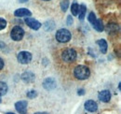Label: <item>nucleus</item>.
I'll list each match as a JSON object with an SVG mask.
<instances>
[{
    "label": "nucleus",
    "instance_id": "f257e3e1",
    "mask_svg": "<svg viewBox=\"0 0 121 114\" xmlns=\"http://www.w3.org/2000/svg\"><path fill=\"white\" fill-rule=\"evenodd\" d=\"M74 75L78 80H87L91 75V71L86 66H77L74 70Z\"/></svg>",
    "mask_w": 121,
    "mask_h": 114
},
{
    "label": "nucleus",
    "instance_id": "f03ea898",
    "mask_svg": "<svg viewBox=\"0 0 121 114\" xmlns=\"http://www.w3.org/2000/svg\"><path fill=\"white\" fill-rule=\"evenodd\" d=\"M55 38L57 39V41H59L60 43H65L68 42L70 39H71V33L69 30L64 28L59 29L57 32H56V35H55Z\"/></svg>",
    "mask_w": 121,
    "mask_h": 114
},
{
    "label": "nucleus",
    "instance_id": "7ed1b4c3",
    "mask_svg": "<svg viewBox=\"0 0 121 114\" xmlns=\"http://www.w3.org/2000/svg\"><path fill=\"white\" fill-rule=\"evenodd\" d=\"M76 52L74 49H66L61 52V59L66 63H73L76 59Z\"/></svg>",
    "mask_w": 121,
    "mask_h": 114
},
{
    "label": "nucleus",
    "instance_id": "20e7f679",
    "mask_svg": "<svg viewBox=\"0 0 121 114\" xmlns=\"http://www.w3.org/2000/svg\"><path fill=\"white\" fill-rule=\"evenodd\" d=\"M24 36V30L20 27V26H15L13 27L11 32H10V37L14 41H20L22 39Z\"/></svg>",
    "mask_w": 121,
    "mask_h": 114
},
{
    "label": "nucleus",
    "instance_id": "39448f33",
    "mask_svg": "<svg viewBox=\"0 0 121 114\" xmlns=\"http://www.w3.org/2000/svg\"><path fill=\"white\" fill-rule=\"evenodd\" d=\"M18 61L21 63V64H23V65H26V64H29L32 60V54H31L29 52H21L18 53Z\"/></svg>",
    "mask_w": 121,
    "mask_h": 114
},
{
    "label": "nucleus",
    "instance_id": "423d86ee",
    "mask_svg": "<svg viewBox=\"0 0 121 114\" xmlns=\"http://www.w3.org/2000/svg\"><path fill=\"white\" fill-rule=\"evenodd\" d=\"M27 101L25 100H22V101H18L15 103V109L20 114H26L27 112Z\"/></svg>",
    "mask_w": 121,
    "mask_h": 114
},
{
    "label": "nucleus",
    "instance_id": "0eeeda50",
    "mask_svg": "<svg viewBox=\"0 0 121 114\" xmlns=\"http://www.w3.org/2000/svg\"><path fill=\"white\" fill-rule=\"evenodd\" d=\"M24 21H25V24H26L31 29H33V30H38V29L41 27V24H40L38 21L35 20L34 18L27 17V18H25Z\"/></svg>",
    "mask_w": 121,
    "mask_h": 114
},
{
    "label": "nucleus",
    "instance_id": "6e6552de",
    "mask_svg": "<svg viewBox=\"0 0 121 114\" xmlns=\"http://www.w3.org/2000/svg\"><path fill=\"white\" fill-rule=\"evenodd\" d=\"M56 86H57L56 81L53 78H47L44 81V82H43V87L45 88L46 90H48V91L55 89Z\"/></svg>",
    "mask_w": 121,
    "mask_h": 114
},
{
    "label": "nucleus",
    "instance_id": "1a4fd4ad",
    "mask_svg": "<svg viewBox=\"0 0 121 114\" xmlns=\"http://www.w3.org/2000/svg\"><path fill=\"white\" fill-rule=\"evenodd\" d=\"M98 98H99L100 101H102V102L107 103V102H109L110 99H111V94H110V92L107 91V90L101 91V92H99V94H98Z\"/></svg>",
    "mask_w": 121,
    "mask_h": 114
},
{
    "label": "nucleus",
    "instance_id": "9d476101",
    "mask_svg": "<svg viewBox=\"0 0 121 114\" xmlns=\"http://www.w3.org/2000/svg\"><path fill=\"white\" fill-rule=\"evenodd\" d=\"M85 109L90 112H94L98 109L97 103L93 100H88V101L85 102Z\"/></svg>",
    "mask_w": 121,
    "mask_h": 114
},
{
    "label": "nucleus",
    "instance_id": "9b49d317",
    "mask_svg": "<svg viewBox=\"0 0 121 114\" xmlns=\"http://www.w3.org/2000/svg\"><path fill=\"white\" fill-rule=\"evenodd\" d=\"M22 80L26 83H31L35 81V74L31 71L24 72L22 75Z\"/></svg>",
    "mask_w": 121,
    "mask_h": 114
},
{
    "label": "nucleus",
    "instance_id": "f8f14e48",
    "mask_svg": "<svg viewBox=\"0 0 121 114\" xmlns=\"http://www.w3.org/2000/svg\"><path fill=\"white\" fill-rule=\"evenodd\" d=\"M14 15H15L16 17H25V16H31L32 12H31L29 10L22 8V9L16 10L15 12H14Z\"/></svg>",
    "mask_w": 121,
    "mask_h": 114
},
{
    "label": "nucleus",
    "instance_id": "ddd939ff",
    "mask_svg": "<svg viewBox=\"0 0 121 114\" xmlns=\"http://www.w3.org/2000/svg\"><path fill=\"white\" fill-rule=\"evenodd\" d=\"M96 43L99 45L100 47V50L102 52V53H106L107 52V48H108V45H107V42L105 41V39H99L97 40Z\"/></svg>",
    "mask_w": 121,
    "mask_h": 114
},
{
    "label": "nucleus",
    "instance_id": "4468645a",
    "mask_svg": "<svg viewBox=\"0 0 121 114\" xmlns=\"http://www.w3.org/2000/svg\"><path fill=\"white\" fill-rule=\"evenodd\" d=\"M92 26H93V28L95 29L96 31H98V32H103L104 29V26L103 24L102 20H98V19L95 21V23L92 24Z\"/></svg>",
    "mask_w": 121,
    "mask_h": 114
},
{
    "label": "nucleus",
    "instance_id": "2eb2a0df",
    "mask_svg": "<svg viewBox=\"0 0 121 114\" xmlns=\"http://www.w3.org/2000/svg\"><path fill=\"white\" fill-rule=\"evenodd\" d=\"M86 11H87L86 6H85V5H81V6L79 7V11H78V13H79V17H78L79 20H81V21L84 20L85 15H86Z\"/></svg>",
    "mask_w": 121,
    "mask_h": 114
},
{
    "label": "nucleus",
    "instance_id": "dca6fc26",
    "mask_svg": "<svg viewBox=\"0 0 121 114\" xmlns=\"http://www.w3.org/2000/svg\"><path fill=\"white\" fill-rule=\"evenodd\" d=\"M8 92V85L7 83L3 82V81H0V96L2 95H5Z\"/></svg>",
    "mask_w": 121,
    "mask_h": 114
},
{
    "label": "nucleus",
    "instance_id": "f3484780",
    "mask_svg": "<svg viewBox=\"0 0 121 114\" xmlns=\"http://www.w3.org/2000/svg\"><path fill=\"white\" fill-rule=\"evenodd\" d=\"M78 11H79V6L77 3L75 2L71 6V12L74 16H76V15H78Z\"/></svg>",
    "mask_w": 121,
    "mask_h": 114
},
{
    "label": "nucleus",
    "instance_id": "a211bd4d",
    "mask_svg": "<svg viewBox=\"0 0 121 114\" xmlns=\"http://www.w3.org/2000/svg\"><path fill=\"white\" fill-rule=\"evenodd\" d=\"M68 5H69V2H68V0H62L61 2H60V8H61V10H62V11H66V10H67V8H68Z\"/></svg>",
    "mask_w": 121,
    "mask_h": 114
},
{
    "label": "nucleus",
    "instance_id": "6ab92c4d",
    "mask_svg": "<svg viewBox=\"0 0 121 114\" xmlns=\"http://www.w3.org/2000/svg\"><path fill=\"white\" fill-rule=\"evenodd\" d=\"M26 95H27V97H28V98L33 99V98H35V97H36V96H37V93H36V91L32 90V91H29V92L26 94Z\"/></svg>",
    "mask_w": 121,
    "mask_h": 114
},
{
    "label": "nucleus",
    "instance_id": "aec40b11",
    "mask_svg": "<svg viewBox=\"0 0 121 114\" xmlns=\"http://www.w3.org/2000/svg\"><path fill=\"white\" fill-rule=\"evenodd\" d=\"M117 29V25L115 24H108V26H107L108 32H116Z\"/></svg>",
    "mask_w": 121,
    "mask_h": 114
},
{
    "label": "nucleus",
    "instance_id": "412c9836",
    "mask_svg": "<svg viewBox=\"0 0 121 114\" xmlns=\"http://www.w3.org/2000/svg\"><path fill=\"white\" fill-rule=\"evenodd\" d=\"M96 20H97V19H96V16L94 14V12H91L90 15H89V22L91 23V24H93Z\"/></svg>",
    "mask_w": 121,
    "mask_h": 114
},
{
    "label": "nucleus",
    "instance_id": "4be33fe9",
    "mask_svg": "<svg viewBox=\"0 0 121 114\" xmlns=\"http://www.w3.org/2000/svg\"><path fill=\"white\" fill-rule=\"evenodd\" d=\"M6 26H7V22H6V20L3 19V18H0V30H3Z\"/></svg>",
    "mask_w": 121,
    "mask_h": 114
},
{
    "label": "nucleus",
    "instance_id": "5701e85b",
    "mask_svg": "<svg viewBox=\"0 0 121 114\" xmlns=\"http://www.w3.org/2000/svg\"><path fill=\"white\" fill-rule=\"evenodd\" d=\"M72 24H73V18H72V16H68L67 17V24L72 25Z\"/></svg>",
    "mask_w": 121,
    "mask_h": 114
},
{
    "label": "nucleus",
    "instance_id": "b1692460",
    "mask_svg": "<svg viewBox=\"0 0 121 114\" xmlns=\"http://www.w3.org/2000/svg\"><path fill=\"white\" fill-rule=\"evenodd\" d=\"M3 67H4V61H3V59L0 58V70H1Z\"/></svg>",
    "mask_w": 121,
    "mask_h": 114
},
{
    "label": "nucleus",
    "instance_id": "393cba45",
    "mask_svg": "<svg viewBox=\"0 0 121 114\" xmlns=\"http://www.w3.org/2000/svg\"><path fill=\"white\" fill-rule=\"evenodd\" d=\"M85 94V91L83 90V89H80V90H78V95H83Z\"/></svg>",
    "mask_w": 121,
    "mask_h": 114
},
{
    "label": "nucleus",
    "instance_id": "a878e982",
    "mask_svg": "<svg viewBox=\"0 0 121 114\" xmlns=\"http://www.w3.org/2000/svg\"><path fill=\"white\" fill-rule=\"evenodd\" d=\"M28 0H19V2L20 3H25V2H27Z\"/></svg>",
    "mask_w": 121,
    "mask_h": 114
},
{
    "label": "nucleus",
    "instance_id": "bb28decb",
    "mask_svg": "<svg viewBox=\"0 0 121 114\" xmlns=\"http://www.w3.org/2000/svg\"><path fill=\"white\" fill-rule=\"evenodd\" d=\"M35 114H48V113H47V112H36V113Z\"/></svg>",
    "mask_w": 121,
    "mask_h": 114
},
{
    "label": "nucleus",
    "instance_id": "cd10ccee",
    "mask_svg": "<svg viewBox=\"0 0 121 114\" xmlns=\"http://www.w3.org/2000/svg\"><path fill=\"white\" fill-rule=\"evenodd\" d=\"M6 114H15V113H11V112H7Z\"/></svg>",
    "mask_w": 121,
    "mask_h": 114
},
{
    "label": "nucleus",
    "instance_id": "c85d7f7f",
    "mask_svg": "<svg viewBox=\"0 0 121 114\" xmlns=\"http://www.w3.org/2000/svg\"><path fill=\"white\" fill-rule=\"evenodd\" d=\"M0 103H1V96H0Z\"/></svg>",
    "mask_w": 121,
    "mask_h": 114
},
{
    "label": "nucleus",
    "instance_id": "c756f323",
    "mask_svg": "<svg viewBox=\"0 0 121 114\" xmlns=\"http://www.w3.org/2000/svg\"><path fill=\"white\" fill-rule=\"evenodd\" d=\"M44 1H49V0H44Z\"/></svg>",
    "mask_w": 121,
    "mask_h": 114
}]
</instances>
